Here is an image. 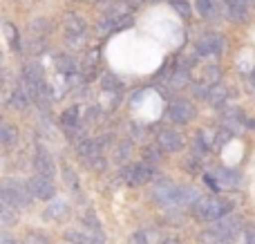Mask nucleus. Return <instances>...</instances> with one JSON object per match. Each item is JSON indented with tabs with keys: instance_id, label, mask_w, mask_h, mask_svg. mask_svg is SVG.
Wrapping results in <instances>:
<instances>
[{
	"instance_id": "obj_40",
	"label": "nucleus",
	"mask_w": 255,
	"mask_h": 244,
	"mask_svg": "<svg viewBox=\"0 0 255 244\" xmlns=\"http://www.w3.org/2000/svg\"><path fill=\"white\" fill-rule=\"evenodd\" d=\"M247 125H249L251 130H255V119H249V121H247Z\"/></svg>"
},
{
	"instance_id": "obj_21",
	"label": "nucleus",
	"mask_w": 255,
	"mask_h": 244,
	"mask_svg": "<svg viewBox=\"0 0 255 244\" xmlns=\"http://www.w3.org/2000/svg\"><path fill=\"white\" fill-rule=\"evenodd\" d=\"M195 4H197V13L204 20H215V18H220V9H217L215 0H195Z\"/></svg>"
},
{
	"instance_id": "obj_10",
	"label": "nucleus",
	"mask_w": 255,
	"mask_h": 244,
	"mask_svg": "<svg viewBox=\"0 0 255 244\" xmlns=\"http://www.w3.org/2000/svg\"><path fill=\"white\" fill-rule=\"evenodd\" d=\"M195 117V106L188 99H172L168 106V119L177 125H186L190 123Z\"/></svg>"
},
{
	"instance_id": "obj_33",
	"label": "nucleus",
	"mask_w": 255,
	"mask_h": 244,
	"mask_svg": "<svg viewBox=\"0 0 255 244\" xmlns=\"http://www.w3.org/2000/svg\"><path fill=\"white\" fill-rule=\"evenodd\" d=\"M63 179H65L67 188H72V191H79V177H76V173L67 164H63Z\"/></svg>"
},
{
	"instance_id": "obj_39",
	"label": "nucleus",
	"mask_w": 255,
	"mask_h": 244,
	"mask_svg": "<svg viewBox=\"0 0 255 244\" xmlns=\"http://www.w3.org/2000/svg\"><path fill=\"white\" fill-rule=\"evenodd\" d=\"M161 244H181V242L177 240V238H166V240H163Z\"/></svg>"
},
{
	"instance_id": "obj_34",
	"label": "nucleus",
	"mask_w": 255,
	"mask_h": 244,
	"mask_svg": "<svg viewBox=\"0 0 255 244\" xmlns=\"http://www.w3.org/2000/svg\"><path fill=\"white\" fill-rule=\"evenodd\" d=\"M170 4H172V9H175L181 18H190V16H193V9H190V4L186 2V0H170Z\"/></svg>"
},
{
	"instance_id": "obj_41",
	"label": "nucleus",
	"mask_w": 255,
	"mask_h": 244,
	"mask_svg": "<svg viewBox=\"0 0 255 244\" xmlns=\"http://www.w3.org/2000/svg\"><path fill=\"white\" fill-rule=\"evenodd\" d=\"M251 83H253V88H255V70H253V74H251Z\"/></svg>"
},
{
	"instance_id": "obj_27",
	"label": "nucleus",
	"mask_w": 255,
	"mask_h": 244,
	"mask_svg": "<svg viewBox=\"0 0 255 244\" xmlns=\"http://www.w3.org/2000/svg\"><path fill=\"white\" fill-rule=\"evenodd\" d=\"M61 125L65 130H72V128H76V125H79V108L76 106H72V108H67L65 112H63L61 115Z\"/></svg>"
},
{
	"instance_id": "obj_24",
	"label": "nucleus",
	"mask_w": 255,
	"mask_h": 244,
	"mask_svg": "<svg viewBox=\"0 0 255 244\" xmlns=\"http://www.w3.org/2000/svg\"><path fill=\"white\" fill-rule=\"evenodd\" d=\"M18 211L20 209H16V206L2 202V204H0V224H2V227H11V224H16L18 218H20Z\"/></svg>"
},
{
	"instance_id": "obj_31",
	"label": "nucleus",
	"mask_w": 255,
	"mask_h": 244,
	"mask_svg": "<svg viewBox=\"0 0 255 244\" xmlns=\"http://www.w3.org/2000/svg\"><path fill=\"white\" fill-rule=\"evenodd\" d=\"M29 29H31V36H34V38H43L45 31L49 29V22L45 20V18H36V20L29 22Z\"/></svg>"
},
{
	"instance_id": "obj_22",
	"label": "nucleus",
	"mask_w": 255,
	"mask_h": 244,
	"mask_svg": "<svg viewBox=\"0 0 255 244\" xmlns=\"http://www.w3.org/2000/svg\"><path fill=\"white\" fill-rule=\"evenodd\" d=\"M132 155V139H124V141H119L115 146V150H112V161L115 164H126L128 159H130Z\"/></svg>"
},
{
	"instance_id": "obj_1",
	"label": "nucleus",
	"mask_w": 255,
	"mask_h": 244,
	"mask_svg": "<svg viewBox=\"0 0 255 244\" xmlns=\"http://www.w3.org/2000/svg\"><path fill=\"white\" fill-rule=\"evenodd\" d=\"M242 231H244V220L238 213H229L226 218L213 222L202 238L206 244H226Z\"/></svg>"
},
{
	"instance_id": "obj_19",
	"label": "nucleus",
	"mask_w": 255,
	"mask_h": 244,
	"mask_svg": "<svg viewBox=\"0 0 255 244\" xmlns=\"http://www.w3.org/2000/svg\"><path fill=\"white\" fill-rule=\"evenodd\" d=\"M215 182L220 184V188H235L240 184V173L238 170H231V168H217Z\"/></svg>"
},
{
	"instance_id": "obj_8",
	"label": "nucleus",
	"mask_w": 255,
	"mask_h": 244,
	"mask_svg": "<svg viewBox=\"0 0 255 244\" xmlns=\"http://www.w3.org/2000/svg\"><path fill=\"white\" fill-rule=\"evenodd\" d=\"M179 193H181V186L172 184L170 179H157L152 186V197L154 202H159L161 206H177L179 204Z\"/></svg>"
},
{
	"instance_id": "obj_13",
	"label": "nucleus",
	"mask_w": 255,
	"mask_h": 244,
	"mask_svg": "<svg viewBox=\"0 0 255 244\" xmlns=\"http://www.w3.org/2000/svg\"><path fill=\"white\" fill-rule=\"evenodd\" d=\"M157 143L163 148L166 152H179L181 148L186 146V139L179 130H172V128H161L157 132Z\"/></svg>"
},
{
	"instance_id": "obj_26",
	"label": "nucleus",
	"mask_w": 255,
	"mask_h": 244,
	"mask_svg": "<svg viewBox=\"0 0 255 244\" xmlns=\"http://www.w3.org/2000/svg\"><path fill=\"white\" fill-rule=\"evenodd\" d=\"M188 83H190L188 67H177V70H172V74H170V88L179 90V88H186Z\"/></svg>"
},
{
	"instance_id": "obj_23",
	"label": "nucleus",
	"mask_w": 255,
	"mask_h": 244,
	"mask_svg": "<svg viewBox=\"0 0 255 244\" xmlns=\"http://www.w3.org/2000/svg\"><path fill=\"white\" fill-rule=\"evenodd\" d=\"M163 152L166 150H163L159 143H148V146H143V150H141V157H143L145 164L154 166V164H159V161L163 159Z\"/></svg>"
},
{
	"instance_id": "obj_32",
	"label": "nucleus",
	"mask_w": 255,
	"mask_h": 244,
	"mask_svg": "<svg viewBox=\"0 0 255 244\" xmlns=\"http://www.w3.org/2000/svg\"><path fill=\"white\" fill-rule=\"evenodd\" d=\"M20 244H49V238L43 231H27Z\"/></svg>"
},
{
	"instance_id": "obj_17",
	"label": "nucleus",
	"mask_w": 255,
	"mask_h": 244,
	"mask_svg": "<svg viewBox=\"0 0 255 244\" xmlns=\"http://www.w3.org/2000/svg\"><path fill=\"white\" fill-rule=\"evenodd\" d=\"M29 101L31 99L27 97L25 90H22L20 85H16V88L11 90V94H9V99H7V106L11 108V110H16V112H25L27 106H29Z\"/></svg>"
},
{
	"instance_id": "obj_14",
	"label": "nucleus",
	"mask_w": 255,
	"mask_h": 244,
	"mask_svg": "<svg viewBox=\"0 0 255 244\" xmlns=\"http://www.w3.org/2000/svg\"><path fill=\"white\" fill-rule=\"evenodd\" d=\"M31 164H34V173L43 175V177L52 179L54 175H56V161H54V157L49 155L45 148H36Z\"/></svg>"
},
{
	"instance_id": "obj_25",
	"label": "nucleus",
	"mask_w": 255,
	"mask_h": 244,
	"mask_svg": "<svg viewBox=\"0 0 255 244\" xmlns=\"http://www.w3.org/2000/svg\"><path fill=\"white\" fill-rule=\"evenodd\" d=\"M101 90L108 94H117L121 90V81L117 74H112V72H103L101 74Z\"/></svg>"
},
{
	"instance_id": "obj_18",
	"label": "nucleus",
	"mask_w": 255,
	"mask_h": 244,
	"mask_svg": "<svg viewBox=\"0 0 255 244\" xmlns=\"http://www.w3.org/2000/svg\"><path fill=\"white\" fill-rule=\"evenodd\" d=\"M229 97H231L229 88H226L224 83H217V85H213V88H211V92H208V99H206V101L211 103L213 108L222 110V108H224V103L229 101Z\"/></svg>"
},
{
	"instance_id": "obj_11",
	"label": "nucleus",
	"mask_w": 255,
	"mask_h": 244,
	"mask_svg": "<svg viewBox=\"0 0 255 244\" xmlns=\"http://www.w3.org/2000/svg\"><path fill=\"white\" fill-rule=\"evenodd\" d=\"M27 186H29L31 195H34L36 200H40V202H52V200H56V186H54V179L43 177V175L34 173V177L27 182Z\"/></svg>"
},
{
	"instance_id": "obj_37",
	"label": "nucleus",
	"mask_w": 255,
	"mask_h": 244,
	"mask_svg": "<svg viewBox=\"0 0 255 244\" xmlns=\"http://www.w3.org/2000/svg\"><path fill=\"white\" fill-rule=\"evenodd\" d=\"M0 244H20V242H18V240H13L11 236H7V233H4V236L0 238Z\"/></svg>"
},
{
	"instance_id": "obj_36",
	"label": "nucleus",
	"mask_w": 255,
	"mask_h": 244,
	"mask_svg": "<svg viewBox=\"0 0 255 244\" xmlns=\"http://www.w3.org/2000/svg\"><path fill=\"white\" fill-rule=\"evenodd\" d=\"M244 244H255V227L244 231Z\"/></svg>"
},
{
	"instance_id": "obj_16",
	"label": "nucleus",
	"mask_w": 255,
	"mask_h": 244,
	"mask_svg": "<svg viewBox=\"0 0 255 244\" xmlns=\"http://www.w3.org/2000/svg\"><path fill=\"white\" fill-rule=\"evenodd\" d=\"M0 141H2V148H7V150L16 148L18 141H20V132H18L16 125L9 123V121H2L0 123Z\"/></svg>"
},
{
	"instance_id": "obj_2",
	"label": "nucleus",
	"mask_w": 255,
	"mask_h": 244,
	"mask_svg": "<svg viewBox=\"0 0 255 244\" xmlns=\"http://www.w3.org/2000/svg\"><path fill=\"white\" fill-rule=\"evenodd\" d=\"M229 213H233V204L217 195H202V200L193 206V215L199 222H206V224L217 222V220L226 218Z\"/></svg>"
},
{
	"instance_id": "obj_5",
	"label": "nucleus",
	"mask_w": 255,
	"mask_h": 244,
	"mask_svg": "<svg viewBox=\"0 0 255 244\" xmlns=\"http://www.w3.org/2000/svg\"><path fill=\"white\" fill-rule=\"evenodd\" d=\"M74 148H76V155L83 159V164L88 166V168H94V170H103V168H106L103 150H101V146L97 143V139L83 137L81 141L74 143Z\"/></svg>"
},
{
	"instance_id": "obj_35",
	"label": "nucleus",
	"mask_w": 255,
	"mask_h": 244,
	"mask_svg": "<svg viewBox=\"0 0 255 244\" xmlns=\"http://www.w3.org/2000/svg\"><path fill=\"white\" fill-rule=\"evenodd\" d=\"M190 92H193V97H197V99H208L211 85H206L204 81H199V83H193V85H190Z\"/></svg>"
},
{
	"instance_id": "obj_38",
	"label": "nucleus",
	"mask_w": 255,
	"mask_h": 244,
	"mask_svg": "<svg viewBox=\"0 0 255 244\" xmlns=\"http://www.w3.org/2000/svg\"><path fill=\"white\" fill-rule=\"evenodd\" d=\"M126 2H128V4H130V7H132V9H136V7H141V4H143V2H145V0H126Z\"/></svg>"
},
{
	"instance_id": "obj_15",
	"label": "nucleus",
	"mask_w": 255,
	"mask_h": 244,
	"mask_svg": "<svg viewBox=\"0 0 255 244\" xmlns=\"http://www.w3.org/2000/svg\"><path fill=\"white\" fill-rule=\"evenodd\" d=\"M157 177L154 168L145 161H139V164H132V179H130V186H143V184H150L152 179Z\"/></svg>"
},
{
	"instance_id": "obj_29",
	"label": "nucleus",
	"mask_w": 255,
	"mask_h": 244,
	"mask_svg": "<svg viewBox=\"0 0 255 244\" xmlns=\"http://www.w3.org/2000/svg\"><path fill=\"white\" fill-rule=\"evenodd\" d=\"M2 29H4V38H7L9 47H11L13 52L18 54V52H20V38H18V29L11 25V22H4Z\"/></svg>"
},
{
	"instance_id": "obj_20",
	"label": "nucleus",
	"mask_w": 255,
	"mask_h": 244,
	"mask_svg": "<svg viewBox=\"0 0 255 244\" xmlns=\"http://www.w3.org/2000/svg\"><path fill=\"white\" fill-rule=\"evenodd\" d=\"M56 67H58V72H61L63 76H70V74L81 72L79 63H76V58L72 56V54H58L56 56Z\"/></svg>"
},
{
	"instance_id": "obj_6",
	"label": "nucleus",
	"mask_w": 255,
	"mask_h": 244,
	"mask_svg": "<svg viewBox=\"0 0 255 244\" xmlns=\"http://www.w3.org/2000/svg\"><path fill=\"white\" fill-rule=\"evenodd\" d=\"M63 31H65V43L72 47H81L88 38V25L79 13H65L63 18Z\"/></svg>"
},
{
	"instance_id": "obj_3",
	"label": "nucleus",
	"mask_w": 255,
	"mask_h": 244,
	"mask_svg": "<svg viewBox=\"0 0 255 244\" xmlns=\"http://www.w3.org/2000/svg\"><path fill=\"white\" fill-rule=\"evenodd\" d=\"M130 20H132V7L126 2V0H121V2H115L106 11L101 25H99V31H101V34H112V31L126 27Z\"/></svg>"
},
{
	"instance_id": "obj_4",
	"label": "nucleus",
	"mask_w": 255,
	"mask_h": 244,
	"mask_svg": "<svg viewBox=\"0 0 255 244\" xmlns=\"http://www.w3.org/2000/svg\"><path fill=\"white\" fill-rule=\"evenodd\" d=\"M0 200L16 206V209H25V206H29V202L34 200V195H31L27 184L18 182V179H7V182L2 184V188H0Z\"/></svg>"
},
{
	"instance_id": "obj_9",
	"label": "nucleus",
	"mask_w": 255,
	"mask_h": 244,
	"mask_svg": "<svg viewBox=\"0 0 255 244\" xmlns=\"http://www.w3.org/2000/svg\"><path fill=\"white\" fill-rule=\"evenodd\" d=\"M247 117H244V112L240 110L238 106H231V108H222L220 112V125L224 130H229L231 134H242L244 130L249 128L247 125Z\"/></svg>"
},
{
	"instance_id": "obj_7",
	"label": "nucleus",
	"mask_w": 255,
	"mask_h": 244,
	"mask_svg": "<svg viewBox=\"0 0 255 244\" xmlns=\"http://www.w3.org/2000/svg\"><path fill=\"white\" fill-rule=\"evenodd\" d=\"M195 52L202 58L222 56V52H224V38H222V34H217V31H206V34H202L197 38V43H195Z\"/></svg>"
},
{
	"instance_id": "obj_30",
	"label": "nucleus",
	"mask_w": 255,
	"mask_h": 244,
	"mask_svg": "<svg viewBox=\"0 0 255 244\" xmlns=\"http://www.w3.org/2000/svg\"><path fill=\"white\" fill-rule=\"evenodd\" d=\"M81 224H85L88 229H92V231H97V233H103L101 222H99V218H97L94 211H85V213L81 215Z\"/></svg>"
},
{
	"instance_id": "obj_28",
	"label": "nucleus",
	"mask_w": 255,
	"mask_h": 244,
	"mask_svg": "<svg viewBox=\"0 0 255 244\" xmlns=\"http://www.w3.org/2000/svg\"><path fill=\"white\" fill-rule=\"evenodd\" d=\"M67 213V204L63 200H54L52 204L45 209V218L47 220H61Z\"/></svg>"
},
{
	"instance_id": "obj_42",
	"label": "nucleus",
	"mask_w": 255,
	"mask_h": 244,
	"mask_svg": "<svg viewBox=\"0 0 255 244\" xmlns=\"http://www.w3.org/2000/svg\"><path fill=\"white\" fill-rule=\"evenodd\" d=\"M145 2H159V0H145Z\"/></svg>"
},
{
	"instance_id": "obj_12",
	"label": "nucleus",
	"mask_w": 255,
	"mask_h": 244,
	"mask_svg": "<svg viewBox=\"0 0 255 244\" xmlns=\"http://www.w3.org/2000/svg\"><path fill=\"white\" fill-rule=\"evenodd\" d=\"M63 238L70 244H103L106 242L103 233L92 231V229H88L85 224L83 227H76V229H67V231L63 233Z\"/></svg>"
}]
</instances>
